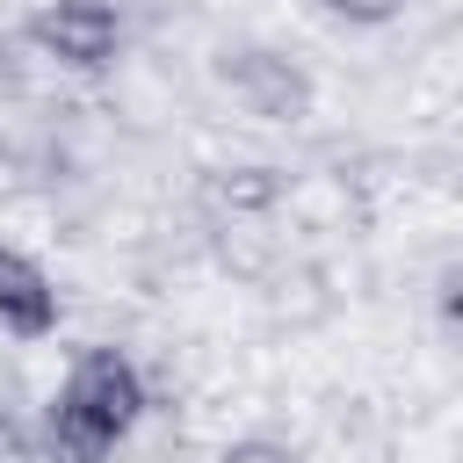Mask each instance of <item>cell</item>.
Listing matches in <instances>:
<instances>
[{
  "label": "cell",
  "instance_id": "obj_3",
  "mask_svg": "<svg viewBox=\"0 0 463 463\" xmlns=\"http://www.w3.org/2000/svg\"><path fill=\"white\" fill-rule=\"evenodd\" d=\"M217 80L232 87V101L260 123H304L311 101H318V80L289 58V51H268V43H232L217 51Z\"/></svg>",
  "mask_w": 463,
  "mask_h": 463
},
{
  "label": "cell",
  "instance_id": "obj_4",
  "mask_svg": "<svg viewBox=\"0 0 463 463\" xmlns=\"http://www.w3.org/2000/svg\"><path fill=\"white\" fill-rule=\"evenodd\" d=\"M65 318V297H58V275L22 253L14 239H0V333L7 340H51Z\"/></svg>",
  "mask_w": 463,
  "mask_h": 463
},
{
  "label": "cell",
  "instance_id": "obj_5",
  "mask_svg": "<svg viewBox=\"0 0 463 463\" xmlns=\"http://www.w3.org/2000/svg\"><path fill=\"white\" fill-rule=\"evenodd\" d=\"M420 0H318V14L326 22H347V29H391V22H405Z\"/></svg>",
  "mask_w": 463,
  "mask_h": 463
},
{
  "label": "cell",
  "instance_id": "obj_6",
  "mask_svg": "<svg viewBox=\"0 0 463 463\" xmlns=\"http://www.w3.org/2000/svg\"><path fill=\"white\" fill-rule=\"evenodd\" d=\"M217 463H304V449L282 441V434H232L217 449Z\"/></svg>",
  "mask_w": 463,
  "mask_h": 463
},
{
  "label": "cell",
  "instance_id": "obj_2",
  "mask_svg": "<svg viewBox=\"0 0 463 463\" xmlns=\"http://www.w3.org/2000/svg\"><path fill=\"white\" fill-rule=\"evenodd\" d=\"M22 36L65 72H109L123 51V0H36Z\"/></svg>",
  "mask_w": 463,
  "mask_h": 463
},
{
  "label": "cell",
  "instance_id": "obj_1",
  "mask_svg": "<svg viewBox=\"0 0 463 463\" xmlns=\"http://www.w3.org/2000/svg\"><path fill=\"white\" fill-rule=\"evenodd\" d=\"M137 420H145V369L116 340L80 347L43 405V434L58 463H109L137 434Z\"/></svg>",
  "mask_w": 463,
  "mask_h": 463
}]
</instances>
